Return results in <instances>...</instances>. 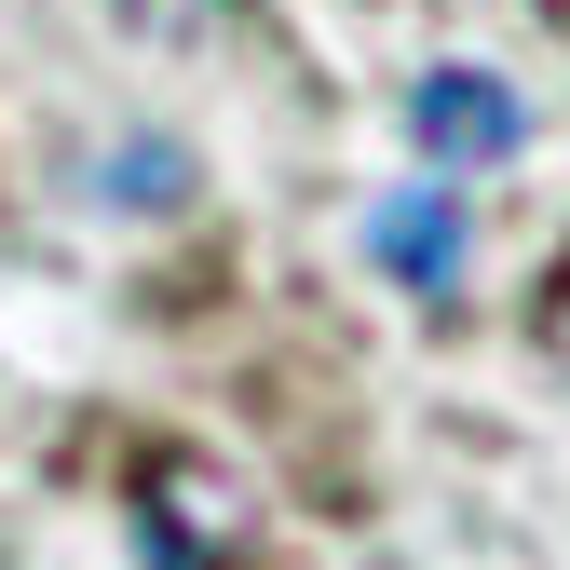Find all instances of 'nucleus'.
<instances>
[{
    "label": "nucleus",
    "mask_w": 570,
    "mask_h": 570,
    "mask_svg": "<svg viewBox=\"0 0 570 570\" xmlns=\"http://www.w3.org/2000/svg\"><path fill=\"white\" fill-rule=\"evenodd\" d=\"M122 517H136V543H150V570H232L245 530H258L245 475H232V462H204V449H136Z\"/></svg>",
    "instance_id": "f257e3e1"
},
{
    "label": "nucleus",
    "mask_w": 570,
    "mask_h": 570,
    "mask_svg": "<svg viewBox=\"0 0 570 570\" xmlns=\"http://www.w3.org/2000/svg\"><path fill=\"white\" fill-rule=\"evenodd\" d=\"M407 136L435 164H517L530 109H517V82H489V68H435V82L407 96Z\"/></svg>",
    "instance_id": "f03ea898"
},
{
    "label": "nucleus",
    "mask_w": 570,
    "mask_h": 570,
    "mask_svg": "<svg viewBox=\"0 0 570 570\" xmlns=\"http://www.w3.org/2000/svg\"><path fill=\"white\" fill-rule=\"evenodd\" d=\"M367 245H381V272L407 285V299H449V285H462V204L449 190H394L367 218Z\"/></svg>",
    "instance_id": "7ed1b4c3"
},
{
    "label": "nucleus",
    "mask_w": 570,
    "mask_h": 570,
    "mask_svg": "<svg viewBox=\"0 0 570 570\" xmlns=\"http://www.w3.org/2000/svg\"><path fill=\"white\" fill-rule=\"evenodd\" d=\"M122 28H150V41H204V28H232V0H122Z\"/></svg>",
    "instance_id": "20e7f679"
},
{
    "label": "nucleus",
    "mask_w": 570,
    "mask_h": 570,
    "mask_svg": "<svg viewBox=\"0 0 570 570\" xmlns=\"http://www.w3.org/2000/svg\"><path fill=\"white\" fill-rule=\"evenodd\" d=\"M543 353H557V367H570V258L543 272Z\"/></svg>",
    "instance_id": "39448f33"
}]
</instances>
